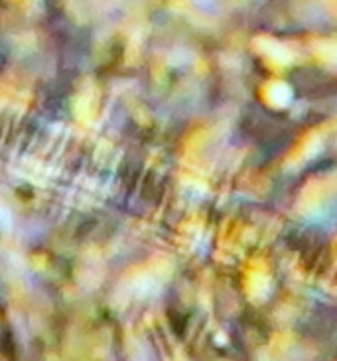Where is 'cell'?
Returning <instances> with one entry per match:
<instances>
[{
    "label": "cell",
    "instance_id": "cell-1",
    "mask_svg": "<svg viewBox=\"0 0 337 361\" xmlns=\"http://www.w3.org/2000/svg\"><path fill=\"white\" fill-rule=\"evenodd\" d=\"M0 361H14V350H12V338L6 322L4 310L0 306Z\"/></svg>",
    "mask_w": 337,
    "mask_h": 361
}]
</instances>
